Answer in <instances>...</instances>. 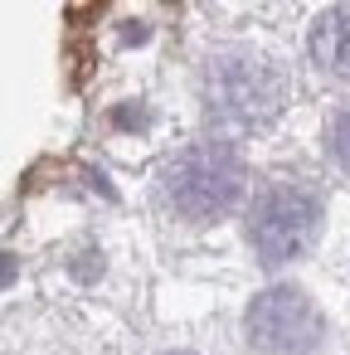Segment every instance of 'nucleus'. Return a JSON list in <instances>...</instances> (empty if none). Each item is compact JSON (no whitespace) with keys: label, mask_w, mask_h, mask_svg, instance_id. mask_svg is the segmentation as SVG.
<instances>
[{"label":"nucleus","mask_w":350,"mask_h":355,"mask_svg":"<svg viewBox=\"0 0 350 355\" xmlns=\"http://www.w3.org/2000/svg\"><path fill=\"white\" fill-rule=\"evenodd\" d=\"M243 180L248 175H243L238 151H229L224 141H209L170 161L166 195L185 219H219L243 200Z\"/></svg>","instance_id":"1"},{"label":"nucleus","mask_w":350,"mask_h":355,"mask_svg":"<svg viewBox=\"0 0 350 355\" xmlns=\"http://www.w3.org/2000/svg\"><path fill=\"white\" fill-rule=\"evenodd\" d=\"M209 107L229 127H258L282 107V78L253 54H219L209 64Z\"/></svg>","instance_id":"2"},{"label":"nucleus","mask_w":350,"mask_h":355,"mask_svg":"<svg viewBox=\"0 0 350 355\" xmlns=\"http://www.w3.org/2000/svg\"><path fill=\"white\" fill-rule=\"evenodd\" d=\"M316 229H321V205L306 190H292V185H272L248 214V239H253L263 263L301 258L311 248Z\"/></svg>","instance_id":"3"},{"label":"nucleus","mask_w":350,"mask_h":355,"mask_svg":"<svg viewBox=\"0 0 350 355\" xmlns=\"http://www.w3.org/2000/svg\"><path fill=\"white\" fill-rule=\"evenodd\" d=\"M321 336V311L301 287H268L248 306V340L272 355L311 350Z\"/></svg>","instance_id":"4"},{"label":"nucleus","mask_w":350,"mask_h":355,"mask_svg":"<svg viewBox=\"0 0 350 355\" xmlns=\"http://www.w3.org/2000/svg\"><path fill=\"white\" fill-rule=\"evenodd\" d=\"M311 54L326 73L335 78H350V6H335L326 10L316 25H311Z\"/></svg>","instance_id":"5"},{"label":"nucleus","mask_w":350,"mask_h":355,"mask_svg":"<svg viewBox=\"0 0 350 355\" xmlns=\"http://www.w3.org/2000/svg\"><path fill=\"white\" fill-rule=\"evenodd\" d=\"M335 137H340V151H345V161H350V112L340 117V132H335Z\"/></svg>","instance_id":"6"},{"label":"nucleus","mask_w":350,"mask_h":355,"mask_svg":"<svg viewBox=\"0 0 350 355\" xmlns=\"http://www.w3.org/2000/svg\"><path fill=\"white\" fill-rule=\"evenodd\" d=\"M175 355H180V350H175Z\"/></svg>","instance_id":"7"}]
</instances>
